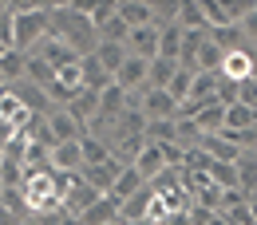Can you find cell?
Masks as SVG:
<instances>
[{
	"label": "cell",
	"instance_id": "obj_1",
	"mask_svg": "<svg viewBox=\"0 0 257 225\" xmlns=\"http://www.w3.org/2000/svg\"><path fill=\"white\" fill-rule=\"evenodd\" d=\"M52 36H60L79 60L99 48V32L83 8V0H52Z\"/></svg>",
	"mask_w": 257,
	"mask_h": 225
},
{
	"label": "cell",
	"instance_id": "obj_2",
	"mask_svg": "<svg viewBox=\"0 0 257 225\" xmlns=\"http://www.w3.org/2000/svg\"><path fill=\"white\" fill-rule=\"evenodd\" d=\"M16 12V52H32L52 32V0H8Z\"/></svg>",
	"mask_w": 257,
	"mask_h": 225
},
{
	"label": "cell",
	"instance_id": "obj_3",
	"mask_svg": "<svg viewBox=\"0 0 257 225\" xmlns=\"http://www.w3.org/2000/svg\"><path fill=\"white\" fill-rule=\"evenodd\" d=\"M24 56H40L44 64H52L56 71H60V67H67V64H79V56H75V52L67 48V44L60 40V36H52V32L44 36V40L36 44L32 52H24Z\"/></svg>",
	"mask_w": 257,
	"mask_h": 225
},
{
	"label": "cell",
	"instance_id": "obj_4",
	"mask_svg": "<svg viewBox=\"0 0 257 225\" xmlns=\"http://www.w3.org/2000/svg\"><path fill=\"white\" fill-rule=\"evenodd\" d=\"M48 130H52V138H56V142H79V138L87 134V127H83L67 107H60V111H52V115H48Z\"/></svg>",
	"mask_w": 257,
	"mask_h": 225
},
{
	"label": "cell",
	"instance_id": "obj_5",
	"mask_svg": "<svg viewBox=\"0 0 257 225\" xmlns=\"http://www.w3.org/2000/svg\"><path fill=\"white\" fill-rule=\"evenodd\" d=\"M143 115H147V123H162V119H178V103L166 95L162 87H147V95H143Z\"/></svg>",
	"mask_w": 257,
	"mask_h": 225
},
{
	"label": "cell",
	"instance_id": "obj_6",
	"mask_svg": "<svg viewBox=\"0 0 257 225\" xmlns=\"http://www.w3.org/2000/svg\"><path fill=\"white\" fill-rule=\"evenodd\" d=\"M222 79H229V83H249L253 79V52H229L222 60V71H218Z\"/></svg>",
	"mask_w": 257,
	"mask_h": 225
},
{
	"label": "cell",
	"instance_id": "obj_7",
	"mask_svg": "<svg viewBox=\"0 0 257 225\" xmlns=\"http://www.w3.org/2000/svg\"><path fill=\"white\" fill-rule=\"evenodd\" d=\"M48 158H52V170H60V174H83V150H79V142H56Z\"/></svg>",
	"mask_w": 257,
	"mask_h": 225
},
{
	"label": "cell",
	"instance_id": "obj_8",
	"mask_svg": "<svg viewBox=\"0 0 257 225\" xmlns=\"http://www.w3.org/2000/svg\"><path fill=\"white\" fill-rule=\"evenodd\" d=\"M186 119H194V127H198L202 138H206V134H222L225 130V107L222 103H206V107H198V111L186 115Z\"/></svg>",
	"mask_w": 257,
	"mask_h": 225
},
{
	"label": "cell",
	"instance_id": "obj_9",
	"mask_svg": "<svg viewBox=\"0 0 257 225\" xmlns=\"http://www.w3.org/2000/svg\"><path fill=\"white\" fill-rule=\"evenodd\" d=\"M119 16L127 28H155V4L151 0H119Z\"/></svg>",
	"mask_w": 257,
	"mask_h": 225
},
{
	"label": "cell",
	"instance_id": "obj_10",
	"mask_svg": "<svg viewBox=\"0 0 257 225\" xmlns=\"http://www.w3.org/2000/svg\"><path fill=\"white\" fill-rule=\"evenodd\" d=\"M147 71H151V60L127 56V64L119 67V75H115V87H123V91H139V87H147Z\"/></svg>",
	"mask_w": 257,
	"mask_h": 225
},
{
	"label": "cell",
	"instance_id": "obj_11",
	"mask_svg": "<svg viewBox=\"0 0 257 225\" xmlns=\"http://www.w3.org/2000/svg\"><path fill=\"white\" fill-rule=\"evenodd\" d=\"M127 52L139 60H159V28H131Z\"/></svg>",
	"mask_w": 257,
	"mask_h": 225
},
{
	"label": "cell",
	"instance_id": "obj_12",
	"mask_svg": "<svg viewBox=\"0 0 257 225\" xmlns=\"http://www.w3.org/2000/svg\"><path fill=\"white\" fill-rule=\"evenodd\" d=\"M119 174H123V162L107 158V162H99V166H87V170H83V182H91L99 193H111Z\"/></svg>",
	"mask_w": 257,
	"mask_h": 225
},
{
	"label": "cell",
	"instance_id": "obj_13",
	"mask_svg": "<svg viewBox=\"0 0 257 225\" xmlns=\"http://www.w3.org/2000/svg\"><path fill=\"white\" fill-rule=\"evenodd\" d=\"M198 150H202V154H210L214 162H222V166H237V158L245 154V150H237L233 142H225L222 134H206V138L198 142Z\"/></svg>",
	"mask_w": 257,
	"mask_h": 225
},
{
	"label": "cell",
	"instance_id": "obj_14",
	"mask_svg": "<svg viewBox=\"0 0 257 225\" xmlns=\"http://www.w3.org/2000/svg\"><path fill=\"white\" fill-rule=\"evenodd\" d=\"M99 197H103V193H99L91 182H83V178H79V182L71 186V193L64 197V213H75V217H79V213H87V209L95 205Z\"/></svg>",
	"mask_w": 257,
	"mask_h": 225
},
{
	"label": "cell",
	"instance_id": "obj_15",
	"mask_svg": "<svg viewBox=\"0 0 257 225\" xmlns=\"http://www.w3.org/2000/svg\"><path fill=\"white\" fill-rule=\"evenodd\" d=\"M178 28L182 32H210V16H206V4L202 0H182L178 8Z\"/></svg>",
	"mask_w": 257,
	"mask_h": 225
},
{
	"label": "cell",
	"instance_id": "obj_16",
	"mask_svg": "<svg viewBox=\"0 0 257 225\" xmlns=\"http://www.w3.org/2000/svg\"><path fill=\"white\" fill-rule=\"evenodd\" d=\"M151 201H155V190H151V186H143L139 193H131L127 201L119 205V217H123L127 225L143 221V217H151Z\"/></svg>",
	"mask_w": 257,
	"mask_h": 225
},
{
	"label": "cell",
	"instance_id": "obj_17",
	"mask_svg": "<svg viewBox=\"0 0 257 225\" xmlns=\"http://www.w3.org/2000/svg\"><path fill=\"white\" fill-rule=\"evenodd\" d=\"M79 67H83V87H87V91H99V95H103L107 87H115V75L103 71V64H99L95 56H83Z\"/></svg>",
	"mask_w": 257,
	"mask_h": 225
},
{
	"label": "cell",
	"instance_id": "obj_18",
	"mask_svg": "<svg viewBox=\"0 0 257 225\" xmlns=\"http://www.w3.org/2000/svg\"><path fill=\"white\" fill-rule=\"evenodd\" d=\"M135 170H139L147 182H151V178H159L162 170H166V154H162L159 142H147V146H143V154L135 158Z\"/></svg>",
	"mask_w": 257,
	"mask_h": 225
},
{
	"label": "cell",
	"instance_id": "obj_19",
	"mask_svg": "<svg viewBox=\"0 0 257 225\" xmlns=\"http://www.w3.org/2000/svg\"><path fill=\"white\" fill-rule=\"evenodd\" d=\"M79 221L83 225H111V221H119V201H115L111 193H103L87 213H79Z\"/></svg>",
	"mask_w": 257,
	"mask_h": 225
},
{
	"label": "cell",
	"instance_id": "obj_20",
	"mask_svg": "<svg viewBox=\"0 0 257 225\" xmlns=\"http://www.w3.org/2000/svg\"><path fill=\"white\" fill-rule=\"evenodd\" d=\"M206 36L222 48L225 56H229V52H253V48L245 44V36H241V28H237V24H229V28H210Z\"/></svg>",
	"mask_w": 257,
	"mask_h": 225
},
{
	"label": "cell",
	"instance_id": "obj_21",
	"mask_svg": "<svg viewBox=\"0 0 257 225\" xmlns=\"http://www.w3.org/2000/svg\"><path fill=\"white\" fill-rule=\"evenodd\" d=\"M91 56H95L99 64H103V71H111V75H119V67L127 64V44H103V40H99V48L95 52H91Z\"/></svg>",
	"mask_w": 257,
	"mask_h": 225
},
{
	"label": "cell",
	"instance_id": "obj_22",
	"mask_svg": "<svg viewBox=\"0 0 257 225\" xmlns=\"http://www.w3.org/2000/svg\"><path fill=\"white\" fill-rule=\"evenodd\" d=\"M143 186H147V178H143V174H139L135 166H123V174L115 178V190H111V197H115V201L123 205V201L131 197V193H139Z\"/></svg>",
	"mask_w": 257,
	"mask_h": 225
},
{
	"label": "cell",
	"instance_id": "obj_23",
	"mask_svg": "<svg viewBox=\"0 0 257 225\" xmlns=\"http://www.w3.org/2000/svg\"><path fill=\"white\" fill-rule=\"evenodd\" d=\"M24 71H28V56H24V52L12 48V52L0 56V79H4V83H20Z\"/></svg>",
	"mask_w": 257,
	"mask_h": 225
},
{
	"label": "cell",
	"instance_id": "obj_24",
	"mask_svg": "<svg viewBox=\"0 0 257 225\" xmlns=\"http://www.w3.org/2000/svg\"><path fill=\"white\" fill-rule=\"evenodd\" d=\"M222 60H225V52L210 40V36H206V40H202V48H198V56H194V67H198V71H214V75H218V71H222Z\"/></svg>",
	"mask_w": 257,
	"mask_h": 225
},
{
	"label": "cell",
	"instance_id": "obj_25",
	"mask_svg": "<svg viewBox=\"0 0 257 225\" xmlns=\"http://www.w3.org/2000/svg\"><path fill=\"white\" fill-rule=\"evenodd\" d=\"M79 150H83V170H87V166H99V162H107V158H111V146H107L103 138H95L91 130H87V134L79 138Z\"/></svg>",
	"mask_w": 257,
	"mask_h": 225
},
{
	"label": "cell",
	"instance_id": "obj_26",
	"mask_svg": "<svg viewBox=\"0 0 257 225\" xmlns=\"http://www.w3.org/2000/svg\"><path fill=\"white\" fill-rule=\"evenodd\" d=\"M178 75V60H151V71H147V87H170V79Z\"/></svg>",
	"mask_w": 257,
	"mask_h": 225
},
{
	"label": "cell",
	"instance_id": "obj_27",
	"mask_svg": "<svg viewBox=\"0 0 257 225\" xmlns=\"http://www.w3.org/2000/svg\"><path fill=\"white\" fill-rule=\"evenodd\" d=\"M237 190L249 193V197L257 193V154H253V150L237 158Z\"/></svg>",
	"mask_w": 257,
	"mask_h": 225
},
{
	"label": "cell",
	"instance_id": "obj_28",
	"mask_svg": "<svg viewBox=\"0 0 257 225\" xmlns=\"http://www.w3.org/2000/svg\"><path fill=\"white\" fill-rule=\"evenodd\" d=\"M190 91H194V71H186V67H178V75L170 79V87H166V95L178 103V111L190 103Z\"/></svg>",
	"mask_w": 257,
	"mask_h": 225
},
{
	"label": "cell",
	"instance_id": "obj_29",
	"mask_svg": "<svg viewBox=\"0 0 257 225\" xmlns=\"http://www.w3.org/2000/svg\"><path fill=\"white\" fill-rule=\"evenodd\" d=\"M257 127V111H249L245 103L225 107V130H253Z\"/></svg>",
	"mask_w": 257,
	"mask_h": 225
},
{
	"label": "cell",
	"instance_id": "obj_30",
	"mask_svg": "<svg viewBox=\"0 0 257 225\" xmlns=\"http://www.w3.org/2000/svg\"><path fill=\"white\" fill-rule=\"evenodd\" d=\"M159 56L162 60H178L182 56V28L178 24H170V28L159 32Z\"/></svg>",
	"mask_w": 257,
	"mask_h": 225
},
{
	"label": "cell",
	"instance_id": "obj_31",
	"mask_svg": "<svg viewBox=\"0 0 257 225\" xmlns=\"http://www.w3.org/2000/svg\"><path fill=\"white\" fill-rule=\"evenodd\" d=\"M155 4V28H170V24H178V8H182V0H151Z\"/></svg>",
	"mask_w": 257,
	"mask_h": 225
},
{
	"label": "cell",
	"instance_id": "obj_32",
	"mask_svg": "<svg viewBox=\"0 0 257 225\" xmlns=\"http://www.w3.org/2000/svg\"><path fill=\"white\" fill-rule=\"evenodd\" d=\"M0 44L16 48V12H12L8 0H0Z\"/></svg>",
	"mask_w": 257,
	"mask_h": 225
},
{
	"label": "cell",
	"instance_id": "obj_33",
	"mask_svg": "<svg viewBox=\"0 0 257 225\" xmlns=\"http://www.w3.org/2000/svg\"><path fill=\"white\" fill-rule=\"evenodd\" d=\"M127 36H131V28L123 24V16H119V12L99 28V40H103V44H127Z\"/></svg>",
	"mask_w": 257,
	"mask_h": 225
},
{
	"label": "cell",
	"instance_id": "obj_34",
	"mask_svg": "<svg viewBox=\"0 0 257 225\" xmlns=\"http://www.w3.org/2000/svg\"><path fill=\"white\" fill-rule=\"evenodd\" d=\"M206 4V16H210V28H229V16H225L222 0H202Z\"/></svg>",
	"mask_w": 257,
	"mask_h": 225
},
{
	"label": "cell",
	"instance_id": "obj_35",
	"mask_svg": "<svg viewBox=\"0 0 257 225\" xmlns=\"http://www.w3.org/2000/svg\"><path fill=\"white\" fill-rule=\"evenodd\" d=\"M237 28H241V36H245V44H249V48L257 52V0H253V8L245 12V20H241Z\"/></svg>",
	"mask_w": 257,
	"mask_h": 225
},
{
	"label": "cell",
	"instance_id": "obj_36",
	"mask_svg": "<svg viewBox=\"0 0 257 225\" xmlns=\"http://www.w3.org/2000/svg\"><path fill=\"white\" fill-rule=\"evenodd\" d=\"M237 99H241V87L229 83V79H222V87H218V103H222V107H233Z\"/></svg>",
	"mask_w": 257,
	"mask_h": 225
},
{
	"label": "cell",
	"instance_id": "obj_37",
	"mask_svg": "<svg viewBox=\"0 0 257 225\" xmlns=\"http://www.w3.org/2000/svg\"><path fill=\"white\" fill-rule=\"evenodd\" d=\"M237 103H245L249 111H257V79H249V83H241V99Z\"/></svg>",
	"mask_w": 257,
	"mask_h": 225
},
{
	"label": "cell",
	"instance_id": "obj_38",
	"mask_svg": "<svg viewBox=\"0 0 257 225\" xmlns=\"http://www.w3.org/2000/svg\"><path fill=\"white\" fill-rule=\"evenodd\" d=\"M214 217V209H202V205H190V225H206Z\"/></svg>",
	"mask_w": 257,
	"mask_h": 225
},
{
	"label": "cell",
	"instance_id": "obj_39",
	"mask_svg": "<svg viewBox=\"0 0 257 225\" xmlns=\"http://www.w3.org/2000/svg\"><path fill=\"white\" fill-rule=\"evenodd\" d=\"M20 221H28V217H16L8 205H0V225H20Z\"/></svg>",
	"mask_w": 257,
	"mask_h": 225
},
{
	"label": "cell",
	"instance_id": "obj_40",
	"mask_svg": "<svg viewBox=\"0 0 257 225\" xmlns=\"http://www.w3.org/2000/svg\"><path fill=\"white\" fill-rule=\"evenodd\" d=\"M206 225H229V221H225L222 213H214V217H210V221H206Z\"/></svg>",
	"mask_w": 257,
	"mask_h": 225
},
{
	"label": "cell",
	"instance_id": "obj_41",
	"mask_svg": "<svg viewBox=\"0 0 257 225\" xmlns=\"http://www.w3.org/2000/svg\"><path fill=\"white\" fill-rule=\"evenodd\" d=\"M249 213H253V221H257V197H249Z\"/></svg>",
	"mask_w": 257,
	"mask_h": 225
},
{
	"label": "cell",
	"instance_id": "obj_42",
	"mask_svg": "<svg viewBox=\"0 0 257 225\" xmlns=\"http://www.w3.org/2000/svg\"><path fill=\"white\" fill-rule=\"evenodd\" d=\"M135 225H159V221H151V217H143V221H135Z\"/></svg>",
	"mask_w": 257,
	"mask_h": 225
},
{
	"label": "cell",
	"instance_id": "obj_43",
	"mask_svg": "<svg viewBox=\"0 0 257 225\" xmlns=\"http://www.w3.org/2000/svg\"><path fill=\"white\" fill-rule=\"evenodd\" d=\"M20 225H40V221H36V217H28V221H20Z\"/></svg>",
	"mask_w": 257,
	"mask_h": 225
},
{
	"label": "cell",
	"instance_id": "obj_44",
	"mask_svg": "<svg viewBox=\"0 0 257 225\" xmlns=\"http://www.w3.org/2000/svg\"><path fill=\"white\" fill-rule=\"evenodd\" d=\"M253 79H257V52H253Z\"/></svg>",
	"mask_w": 257,
	"mask_h": 225
},
{
	"label": "cell",
	"instance_id": "obj_45",
	"mask_svg": "<svg viewBox=\"0 0 257 225\" xmlns=\"http://www.w3.org/2000/svg\"><path fill=\"white\" fill-rule=\"evenodd\" d=\"M111 225H127V221H123V217H119V221H111Z\"/></svg>",
	"mask_w": 257,
	"mask_h": 225
},
{
	"label": "cell",
	"instance_id": "obj_46",
	"mask_svg": "<svg viewBox=\"0 0 257 225\" xmlns=\"http://www.w3.org/2000/svg\"><path fill=\"white\" fill-rule=\"evenodd\" d=\"M0 193H4V186H0Z\"/></svg>",
	"mask_w": 257,
	"mask_h": 225
},
{
	"label": "cell",
	"instance_id": "obj_47",
	"mask_svg": "<svg viewBox=\"0 0 257 225\" xmlns=\"http://www.w3.org/2000/svg\"><path fill=\"white\" fill-rule=\"evenodd\" d=\"M253 197H257V193H253Z\"/></svg>",
	"mask_w": 257,
	"mask_h": 225
},
{
	"label": "cell",
	"instance_id": "obj_48",
	"mask_svg": "<svg viewBox=\"0 0 257 225\" xmlns=\"http://www.w3.org/2000/svg\"><path fill=\"white\" fill-rule=\"evenodd\" d=\"M253 154H257V150H253Z\"/></svg>",
	"mask_w": 257,
	"mask_h": 225
}]
</instances>
